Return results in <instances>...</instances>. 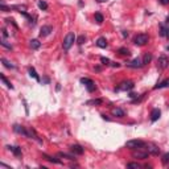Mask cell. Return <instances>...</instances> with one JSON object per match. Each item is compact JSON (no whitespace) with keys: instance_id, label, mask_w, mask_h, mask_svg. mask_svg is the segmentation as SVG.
Listing matches in <instances>:
<instances>
[{"instance_id":"obj_24","label":"cell","mask_w":169,"mask_h":169,"mask_svg":"<svg viewBox=\"0 0 169 169\" xmlns=\"http://www.w3.org/2000/svg\"><path fill=\"white\" fill-rule=\"evenodd\" d=\"M42 156H44V157L46 158L48 161H50V163H54V164H61V161H60V160H57V158H53V157H50V156L45 155V153H44V155H42Z\"/></svg>"},{"instance_id":"obj_35","label":"cell","mask_w":169,"mask_h":169,"mask_svg":"<svg viewBox=\"0 0 169 169\" xmlns=\"http://www.w3.org/2000/svg\"><path fill=\"white\" fill-rule=\"evenodd\" d=\"M3 37H8V33H7L5 29H3Z\"/></svg>"},{"instance_id":"obj_6","label":"cell","mask_w":169,"mask_h":169,"mask_svg":"<svg viewBox=\"0 0 169 169\" xmlns=\"http://www.w3.org/2000/svg\"><path fill=\"white\" fill-rule=\"evenodd\" d=\"M169 65V60L165 57V55H160L158 57V69L160 70H164V69H166Z\"/></svg>"},{"instance_id":"obj_18","label":"cell","mask_w":169,"mask_h":169,"mask_svg":"<svg viewBox=\"0 0 169 169\" xmlns=\"http://www.w3.org/2000/svg\"><path fill=\"white\" fill-rule=\"evenodd\" d=\"M29 75H31V77H33V78L36 79L37 82H40V77H38V74L36 73V70H34V67H29Z\"/></svg>"},{"instance_id":"obj_34","label":"cell","mask_w":169,"mask_h":169,"mask_svg":"<svg viewBox=\"0 0 169 169\" xmlns=\"http://www.w3.org/2000/svg\"><path fill=\"white\" fill-rule=\"evenodd\" d=\"M160 3L163 5H166V4H169V0H160Z\"/></svg>"},{"instance_id":"obj_31","label":"cell","mask_w":169,"mask_h":169,"mask_svg":"<svg viewBox=\"0 0 169 169\" xmlns=\"http://www.w3.org/2000/svg\"><path fill=\"white\" fill-rule=\"evenodd\" d=\"M100 61L103 62V65H111V63H110V60H108V58L102 57V58H100Z\"/></svg>"},{"instance_id":"obj_13","label":"cell","mask_w":169,"mask_h":169,"mask_svg":"<svg viewBox=\"0 0 169 169\" xmlns=\"http://www.w3.org/2000/svg\"><path fill=\"white\" fill-rule=\"evenodd\" d=\"M148 155H149V152H140V151L133 152V157H136V158H147Z\"/></svg>"},{"instance_id":"obj_28","label":"cell","mask_w":169,"mask_h":169,"mask_svg":"<svg viewBox=\"0 0 169 169\" xmlns=\"http://www.w3.org/2000/svg\"><path fill=\"white\" fill-rule=\"evenodd\" d=\"M119 53H120L121 55H129L128 49H126V48H120V49H119Z\"/></svg>"},{"instance_id":"obj_5","label":"cell","mask_w":169,"mask_h":169,"mask_svg":"<svg viewBox=\"0 0 169 169\" xmlns=\"http://www.w3.org/2000/svg\"><path fill=\"white\" fill-rule=\"evenodd\" d=\"M127 66L131 69H137V67H141V66H144V63H143V60L141 58H135V60H132L131 62L127 63Z\"/></svg>"},{"instance_id":"obj_4","label":"cell","mask_w":169,"mask_h":169,"mask_svg":"<svg viewBox=\"0 0 169 169\" xmlns=\"http://www.w3.org/2000/svg\"><path fill=\"white\" fill-rule=\"evenodd\" d=\"M81 83L84 84V87L87 89V91L89 92H92L95 90V83L94 81H91L90 78H81Z\"/></svg>"},{"instance_id":"obj_8","label":"cell","mask_w":169,"mask_h":169,"mask_svg":"<svg viewBox=\"0 0 169 169\" xmlns=\"http://www.w3.org/2000/svg\"><path fill=\"white\" fill-rule=\"evenodd\" d=\"M70 149H71V152H73L74 155H79V156L83 155V152H84V149H83V148H82L79 144H74V145H71Z\"/></svg>"},{"instance_id":"obj_32","label":"cell","mask_w":169,"mask_h":169,"mask_svg":"<svg viewBox=\"0 0 169 169\" xmlns=\"http://www.w3.org/2000/svg\"><path fill=\"white\" fill-rule=\"evenodd\" d=\"M0 44L3 45V46H5V48H8V49H12V46H11L9 44H7V41H5V40H1V42H0Z\"/></svg>"},{"instance_id":"obj_33","label":"cell","mask_w":169,"mask_h":169,"mask_svg":"<svg viewBox=\"0 0 169 169\" xmlns=\"http://www.w3.org/2000/svg\"><path fill=\"white\" fill-rule=\"evenodd\" d=\"M84 40H86V38H84V36H81V37H78V40H77V42H78L79 45H82V44H83V42H84Z\"/></svg>"},{"instance_id":"obj_19","label":"cell","mask_w":169,"mask_h":169,"mask_svg":"<svg viewBox=\"0 0 169 169\" xmlns=\"http://www.w3.org/2000/svg\"><path fill=\"white\" fill-rule=\"evenodd\" d=\"M8 149L9 151H12L13 153H15L16 156H21V148H18V147H9V145H8Z\"/></svg>"},{"instance_id":"obj_3","label":"cell","mask_w":169,"mask_h":169,"mask_svg":"<svg viewBox=\"0 0 169 169\" xmlns=\"http://www.w3.org/2000/svg\"><path fill=\"white\" fill-rule=\"evenodd\" d=\"M148 40H149L148 34L141 33V34H137V36L135 37L133 42H135V45H137V46H143V45H145L148 42Z\"/></svg>"},{"instance_id":"obj_1","label":"cell","mask_w":169,"mask_h":169,"mask_svg":"<svg viewBox=\"0 0 169 169\" xmlns=\"http://www.w3.org/2000/svg\"><path fill=\"white\" fill-rule=\"evenodd\" d=\"M75 40H77V37H75V34H74L73 32H70V33L66 34V37L63 38V42H62L63 50H69V49H70L71 45L75 42Z\"/></svg>"},{"instance_id":"obj_25","label":"cell","mask_w":169,"mask_h":169,"mask_svg":"<svg viewBox=\"0 0 169 169\" xmlns=\"http://www.w3.org/2000/svg\"><path fill=\"white\" fill-rule=\"evenodd\" d=\"M95 20H97L98 24H102V23H103V16H102V13H99V12L95 13Z\"/></svg>"},{"instance_id":"obj_27","label":"cell","mask_w":169,"mask_h":169,"mask_svg":"<svg viewBox=\"0 0 169 169\" xmlns=\"http://www.w3.org/2000/svg\"><path fill=\"white\" fill-rule=\"evenodd\" d=\"M127 168H135V169H139L140 165L137 163H128L127 164Z\"/></svg>"},{"instance_id":"obj_7","label":"cell","mask_w":169,"mask_h":169,"mask_svg":"<svg viewBox=\"0 0 169 169\" xmlns=\"http://www.w3.org/2000/svg\"><path fill=\"white\" fill-rule=\"evenodd\" d=\"M13 129H15V132H17V133H20V135H24V136L29 137V132L26 131V129L24 128L23 126H18V124H15V126H13Z\"/></svg>"},{"instance_id":"obj_17","label":"cell","mask_w":169,"mask_h":169,"mask_svg":"<svg viewBox=\"0 0 169 169\" xmlns=\"http://www.w3.org/2000/svg\"><path fill=\"white\" fill-rule=\"evenodd\" d=\"M148 152L152 153V155H158V153H160V148H157L156 145H149V148H148Z\"/></svg>"},{"instance_id":"obj_12","label":"cell","mask_w":169,"mask_h":169,"mask_svg":"<svg viewBox=\"0 0 169 169\" xmlns=\"http://www.w3.org/2000/svg\"><path fill=\"white\" fill-rule=\"evenodd\" d=\"M112 115L114 116H118V118H123L124 116V111L121 110V108H119V107H116V108H112Z\"/></svg>"},{"instance_id":"obj_30","label":"cell","mask_w":169,"mask_h":169,"mask_svg":"<svg viewBox=\"0 0 169 169\" xmlns=\"http://www.w3.org/2000/svg\"><path fill=\"white\" fill-rule=\"evenodd\" d=\"M58 156H61V157H66V158H69V160H74V157L73 156H69V155H66V153H58Z\"/></svg>"},{"instance_id":"obj_26","label":"cell","mask_w":169,"mask_h":169,"mask_svg":"<svg viewBox=\"0 0 169 169\" xmlns=\"http://www.w3.org/2000/svg\"><path fill=\"white\" fill-rule=\"evenodd\" d=\"M38 7H40V9H42V11L48 9V4L45 1H42V0H40V1H38Z\"/></svg>"},{"instance_id":"obj_21","label":"cell","mask_w":169,"mask_h":169,"mask_svg":"<svg viewBox=\"0 0 169 169\" xmlns=\"http://www.w3.org/2000/svg\"><path fill=\"white\" fill-rule=\"evenodd\" d=\"M168 86H169V78L163 81L161 83H158L157 86H155V89H163V87H168Z\"/></svg>"},{"instance_id":"obj_14","label":"cell","mask_w":169,"mask_h":169,"mask_svg":"<svg viewBox=\"0 0 169 169\" xmlns=\"http://www.w3.org/2000/svg\"><path fill=\"white\" fill-rule=\"evenodd\" d=\"M97 45L99 48H107V40H106L104 37H99V38L97 40Z\"/></svg>"},{"instance_id":"obj_36","label":"cell","mask_w":169,"mask_h":169,"mask_svg":"<svg viewBox=\"0 0 169 169\" xmlns=\"http://www.w3.org/2000/svg\"><path fill=\"white\" fill-rule=\"evenodd\" d=\"M165 36H166V38L169 40V28H168V29H166V31H165Z\"/></svg>"},{"instance_id":"obj_29","label":"cell","mask_w":169,"mask_h":169,"mask_svg":"<svg viewBox=\"0 0 169 169\" xmlns=\"http://www.w3.org/2000/svg\"><path fill=\"white\" fill-rule=\"evenodd\" d=\"M169 163V153H165V155L163 156V164H168Z\"/></svg>"},{"instance_id":"obj_11","label":"cell","mask_w":169,"mask_h":169,"mask_svg":"<svg viewBox=\"0 0 169 169\" xmlns=\"http://www.w3.org/2000/svg\"><path fill=\"white\" fill-rule=\"evenodd\" d=\"M160 115H161V111L158 110V108H153L152 112H151V120L156 121L158 118H160Z\"/></svg>"},{"instance_id":"obj_20","label":"cell","mask_w":169,"mask_h":169,"mask_svg":"<svg viewBox=\"0 0 169 169\" xmlns=\"http://www.w3.org/2000/svg\"><path fill=\"white\" fill-rule=\"evenodd\" d=\"M41 46V42L38 40H31V48L32 49H38Z\"/></svg>"},{"instance_id":"obj_9","label":"cell","mask_w":169,"mask_h":169,"mask_svg":"<svg viewBox=\"0 0 169 169\" xmlns=\"http://www.w3.org/2000/svg\"><path fill=\"white\" fill-rule=\"evenodd\" d=\"M131 89H133V83L131 81H124L120 83L118 90H131Z\"/></svg>"},{"instance_id":"obj_10","label":"cell","mask_w":169,"mask_h":169,"mask_svg":"<svg viewBox=\"0 0 169 169\" xmlns=\"http://www.w3.org/2000/svg\"><path fill=\"white\" fill-rule=\"evenodd\" d=\"M52 31H53V28L50 25H44L41 28V31H40V34H41V36H44V37L45 36H49Z\"/></svg>"},{"instance_id":"obj_15","label":"cell","mask_w":169,"mask_h":169,"mask_svg":"<svg viewBox=\"0 0 169 169\" xmlns=\"http://www.w3.org/2000/svg\"><path fill=\"white\" fill-rule=\"evenodd\" d=\"M102 103H103L102 99H91V100H87L86 104L87 106H99V104H102Z\"/></svg>"},{"instance_id":"obj_16","label":"cell","mask_w":169,"mask_h":169,"mask_svg":"<svg viewBox=\"0 0 169 169\" xmlns=\"http://www.w3.org/2000/svg\"><path fill=\"white\" fill-rule=\"evenodd\" d=\"M0 78H1L3 83H4V84H5V86H7V87H8V89L13 90V86H12V84H11V82H9V81H8V79H7V78H5V75H4V74H0Z\"/></svg>"},{"instance_id":"obj_22","label":"cell","mask_w":169,"mask_h":169,"mask_svg":"<svg viewBox=\"0 0 169 169\" xmlns=\"http://www.w3.org/2000/svg\"><path fill=\"white\" fill-rule=\"evenodd\" d=\"M1 62H3V65H4L5 67H8V69H15V65H12V63H11L9 61H7V60H5L4 57L1 58Z\"/></svg>"},{"instance_id":"obj_2","label":"cell","mask_w":169,"mask_h":169,"mask_svg":"<svg viewBox=\"0 0 169 169\" xmlns=\"http://www.w3.org/2000/svg\"><path fill=\"white\" fill-rule=\"evenodd\" d=\"M145 141H143V140H128V141L126 143V147L127 148H131V149H141V148L145 147Z\"/></svg>"},{"instance_id":"obj_37","label":"cell","mask_w":169,"mask_h":169,"mask_svg":"<svg viewBox=\"0 0 169 169\" xmlns=\"http://www.w3.org/2000/svg\"><path fill=\"white\" fill-rule=\"evenodd\" d=\"M98 1H106V0H98Z\"/></svg>"},{"instance_id":"obj_23","label":"cell","mask_w":169,"mask_h":169,"mask_svg":"<svg viewBox=\"0 0 169 169\" xmlns=\"http://www.w3.org/2000/svg\"><path fill=\"white\" fill-rule=\"evenodd\" d=\"M151 60H152V54H151V53H147V54L144 55V58H143V63L147 65V63L151 62Z\"/></svg>"}]
</instances>
